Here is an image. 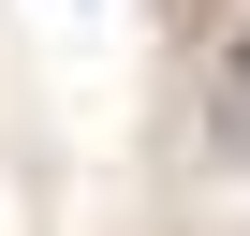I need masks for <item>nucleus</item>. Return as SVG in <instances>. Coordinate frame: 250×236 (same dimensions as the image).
I'll return each instance as SVG.
<instances>
[{
  "instance_id": "f257e3e1",
  "label": "nucleus",
  "mask_w": 250,
  "mask_h": 236,
  "mask_svg": "<svg viewBox=\"0 0 250 236\" xmlns=\"http://www.w3.org/2000/svg\"><path fill=\"white\" fill-rule=\"evenodd\" d=\"M206 133L250 163V30H221V59H206Z\"/></svg>"
}]
</instances>
